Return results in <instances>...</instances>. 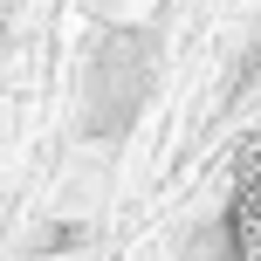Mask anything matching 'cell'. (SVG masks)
Masks as SVG:
<instances>
[{
  "label": "cell",
  "instance_id": "1",
  "mask_svg": "<svg viewBox=\"0 0 261 261\" xmlns=\"http://www.w3.org/2000/svg\"><path fill=\"white\" fill-rule=\"evenodd\" d=\"M206 261H261V130L227 165L220 213L206 227Z\"/></svg>",
  "mask_w": 261,
  "mask_h": 261
}]
</instances>
